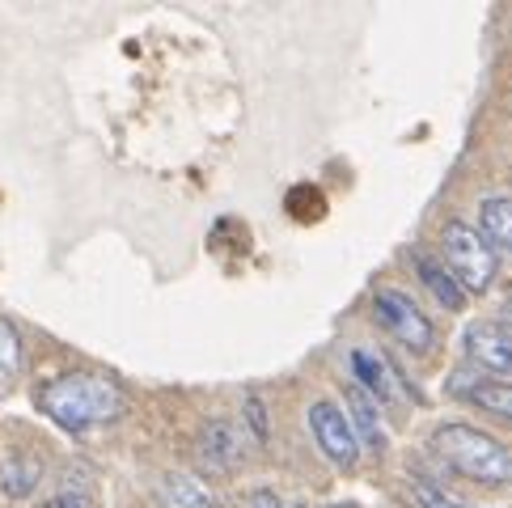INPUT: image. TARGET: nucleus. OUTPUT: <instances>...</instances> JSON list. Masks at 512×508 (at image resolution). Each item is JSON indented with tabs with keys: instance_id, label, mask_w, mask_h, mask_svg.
Wrapping results in <instances>:
<instances>
[{
	"instance_id": "0eeeda50",
	"label": "nucleus",
	"mask_w": 512,
	"mask_h": 508,
	"mask_svg": "<svg viewBox=\"0 0 512 508\" xmlns=\"http://www.w3.org/2000/svg\"><path fill=\"white\" fill-rule=\"evenodd\" d=\"M453 398H462L470 407H483L491 415L512 424V386L508 381H487V377H470V373H453L449 386H445Z\"/></svg>"
},
{
	"instance_id": "2eb2a0df",
	"label": "nucleus",
	"mask_w": 512,
	"mask_h": 508,
	"mask_svg": "<svg viewBox=\"0 0 512 508\" xmlns=\"http://www.w3.org/2000/svg\"><path fill=\"white\" fill-rule=\"evenodd\" d=\"M22 373V335L9 318H0V381H13Z\"/></svg>"
},
{
	"instance_id": "39448f33",
	"label": "nucleus",
	"mask_w": 512,
	"mask_h": 508,
	"mask_svg": "<svg viewBox=\"0 0 512 508\" xmlns=\"http://www.w3.org/2000/svg\"><path fill=\"white\" fill-rule=\"evenodd\" d=\"M309 432H314V445L322 449L326 462H335L339 470H352L360 462V437L352 420L331 403V398H318V403H309Z\"/></svg>"
},
{
	"instance_id": "9b49d317",
	"label": "nucleus",
	"mask_w": 512,
	"mask_h": 508,
	"mask_svg": "<svg viewBox=\"0 0 512 508\" xmlns=\"http://www.w3.org/2000/svg\"><path fill=\"white\" fill-rule=\"evenodd\" d=\"M479 233L487 238L491 250L512 254V199L508 195H491L479 204Z\"/></svg>"
},
{
	"instance_id": "f257e3e1",
	"label": "nucleus",
	"mask_w": 512,
	"mask_h": 508,
	"mask_svg": "<svg viewBox=\"0 0 512 508\" xmlns=\"http://www.w3.org/2000/svg\"><path fill=\"white\" fill-rule=\"evenodd\" d=\"M39 411L68 432H89L98 424L119 420L127 411V398L115 381H106L98 373H64L39 386Z\"/></svg>"
},
{
	"instance_id": "412c9836",
	"label": "nucleus",
	"mask_w": 512,
	"mask_h": 508,
	"mask_svg": "<svg viewBox=\"0 0 512 508\" xmlns=\"http://www.w3.org/2000/svg\"><path fill=\"white\" fill-rule=\"evenodd\" d=\"M508 322H512V301H508Z\"/></svg>"
},
{
	"instance_id": "423d86ee",
	"label": "nucleus",
	"mask_w": 512,
	"mask_h": 508,
	"mask_svg": "<svg viewBox=\"0 0 512 508\" xmlns=\"http://www.w3.org/2000/svg\"><path fill=\"white\" fill-rule=\"evenodd\" d=\"M462 348H466V356L483 373L512 377V331H508V326H500V322H474V326H466Z\"/></svg>"
},
{
	"instance_id": "f03ea898",
	"label": "nucleus",
	"mask_w": 512,
	"mask_h": 508,
	"mask_svg": "<svg viewBox=\"0 0 512 508\" xmlns=\"http://www.w3.org/2000/svg\"><path fill=\"white\" fill-rule=\"evenodd\" d=\"M432 449L457 470L483 487H508L512 483V449H504L496 437L470 428V424H441L432 432Z\"/></svg>"
},
{
	"instance_id": "f3484780",
	"label": "nucleus",
	"mask_w": 512,
	"mask_h": 508,
	"mask_svg": "<svg viewBox=\"0 0 512 508\" xmlns=\"http://www.w3.org/2000/svg\"><path fill=\"white\" fill-rule=\"evenodd\" d=\"M246 424H254V441H267V411H263V403L259 398H246Z\"/></svg>"
},
{
	"instance_id": "aec40b11",
	"label": "nucleus",
	"mask_w": 512,
	"mask_h": 508,
	"mask_svg": "<svg viewBox=\"0 0 512 508\" xmlns=\"http://www.w3.org/2000/svg\"><path fill=\"white\" fill-rule=\"evenodd\" d=\"M331 508H356V504H331Z\"/></svg>"
},
{
	"instance_id": "4468645a",
	"label": "nucleus",
	"mask_w": 512,
	"mask_h": 508,
	"mask_svg": "<svg viewBox=\"0 0 512 508\" xmlns=\"http://www.w3.org/2000/svg\"><path fill=\"white\" fill-rule=\"evenodd\" d=\"M347 407H352V428H356V437H364L373 449H386V428H381V411L377 403L364 390L356 386H347Z\"/></svg>"
},
{
	"instance_id": "1a4fd4ad",
	"label": "nucleus",
	"mask_w": 512,
	"mask_h": 508,
	"mask_svg": "<svg viewBox=\"0 0 512 508\" xmlns=\"http://www.w3.org/2000/svg\"><path fill=\"white\" fill-rule=\"evenodd\" d=\"M199 462L216 470V475H229L242 462V441H237V432L225 420H208L199 428Z\"/></svg>"
},
{
	"instance_id": "9d476101",
	"label": "nucleus",
	"mask_w": 512,
	"mask_h": 508,
	"mask_svg": "<svg viewBox=\"0 0 512 508\" xmlns=\"http://www.w3.org/2000/svg\"><path fill=\"white\" fill-rule=\"evenodd\" d=\"M415 271H419V280H424V288L445 305V310H462V305H466L462 284H457V280L449 276V267H445V263H436L432 254L415 250Z\"/></svg>"
},
{
	"instance_id": "6ab92c4d",
	"label": "nucleus",
	"mask_w": 512,
	"mask_h": 508,
	"mask_svg": "<svg viewBox=\"0 0 512 508\" xmlns=\"http://www.w3.org/2000/svg\"><path fill=\"white\" fill-rule=\"evenodd\" d=\"M43 508H85L81 500H72V496H60V500H47Z\"/></svg>"
},
{
	"instance_id": "dca6fc26",
	"label": "nucleus",
	"mask_w": 512,
	"mask_h": 508,
	"mask_svg": "<svg viewBox=\"0 0 512 508\" xmlns=\"http://www.w3.org/2000/svg\"><path fill=\"white\" fill-rule=\"evenodd\" d=\"M411 496H415L419 508H470V504H462L457 496H449L445 487H436L428 479H411Z\"/></svg>"
},
{
	"instance_id": "f8f14e48",
	"label": "nucleus",
	"mask_w": 512,
	"mask_h": 508,
	"mask_svg": "<svg viewBox=\"0 0 512 508\" xmlns=\"http://www.w3.org/2000/svg\"><path fill=\"white\" fill-rule=\"evenodd\" d=\"M39 479H43V466L26 458V453H13V458L0 462V492L9 500H26L39 487Z\"/></svg>"
},
{
	"instance_id": "ddd939ff",
	"label": "nucleus",
	"mask_w": 512,
	"mask_h": 508,
	"mask_svg": "<svg viewBox=\"0 0 512 508\" xmlns=\"http://www.w3.org/2000/svg\"><path fill=\"white\" fill-rule=\"evenodd\" d=\"M157 496H161V508H216L212 492L204 483H195L191 475H166Z\"/></svg>"
},
{
	"instance_id": "20e7f679",
	"label": "nucleus",
	"mask_w": 512,
	"mask_h": 508,
	"mask_svg": "<svg viewBox=\"0 0 512 508\" xmlns=\"http://www.w3.org/2000/svg\"><path fill=\"white\" fill-rule=\"evenodd\" d=\"M373 318H377L381 331H386L394 343H402L407 352H415V356L436 352V326H432V318L419 310L407 293H398V288H381V293L373 297Z\"/></svg>"
},
{
	"instance_id": "7ed1b4c3",
	"label": "nucleus",
	"mask_w": 512,
	"mask_h": 508,
	"mask_svg": "<svg viewBox=\"0 0 512 508\" xmlns=\"http://www.w3.org/2000/svg\"><path fill=\"white\" fill-rule=\"evenodd\" d=\"M441 250H445V267L449 276L462 284V293H487L500 276V263H496V250L487 246V238L479 229H470L462 221L445 225L441 233Z\"/></svg>"
},
{
	"instance_id": "a211bd4d",
	"label": "nucleus",
	"mask_w": 512,
	"mask_h": 508,
	"mask_svg": "<svg viewBox=\"0 0 512 508\" xmlns=\"http://www.w3.org/2000/svg\"><path fill=\"white\" fill-rule=\"evenodd\" d=\"M246 508H284V500L276 492H267V487H259V492L246 496Z\"/></svg>"
},
{
	"instance_id": "6e6552de",
	"label": "nucleus",
	"mask_w": 512,
	"mask_h": 508,
	"mask_svg": "<svg viewBox=\"0 0 512 508\" xmlns=\"http://www.w3.org/2000/svg\"><path fill=\"white\" fill-rule=\"evenodd\" d=\"M352 386L364 390L373 403H394L398 398V373L390 369V360L373 356L369 348L352 352Z\"/></svg>"
}]
</instances>
